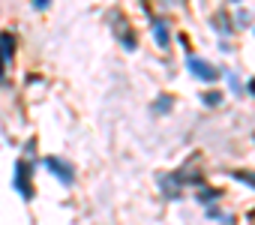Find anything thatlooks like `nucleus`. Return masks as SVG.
Listing matches in <instances>:
<instances>
[{
	"mask_svg": "<svg viewBox=\"0 0 255 225\" xmlns=\"http://www.w3.org/2000/svg\"><path fill=\"white\" fill-rule=\"evenodd\" d=\"M33 6H36V9H42V6H48V0H33Z\"/></svg>",
	"mask_w": 255,
	"mask_h": 225,
	"instance_id": "nucleus-4",
	"label": "nucleus"
},
{
	"mask_svg": "<svg viewBox=\"0 0 255 225\" xmlns=\"http://www.w3.org/2000/svg\"><path fill=\"white\" fill-rule=\"evenodd\" d=\"M249 87H252V93H255V81H252V84H249Z\"/></svg>",
	"mask_w": 255,
	"mask_h": 225,
	"instance_id": "nucleus-5",
	"label": "nucleus"
},
{
	"mask_svg": "<svg viewBox=\"0 0 255 225\" xmlns=\"http://www.w3.org/2000/svg\"><path fill=\"white\" fill-rule=\"evenodd\" d=\"M45 165H48V171H51V174H57L63 183H69V180H72V171H66V165H63L60 159H45Z\"/></svg>",
	"mask_w": 255,
	"mask_h": 225,
	"instance_id": "nucleus-2",
	"label": "nucleus"
},
{
	"mask_svg": "<svg viewBox=\"0 0 255 225\" xmlns=\"http://www.w3.org/2000/svg\"><path fill=\"white\" fill-rule=\"evenodd\" d=\"M156 39H159V45H165V42H168V30L162 27V21H156Z\"/></svg>",
	"mask_w": 255,
	"mask_h": 225,
	"instance_id": "nucleus-3",
	"label": "nucleus"
},
{
	"mask_svg": "<svg viewBox=\"0 0 255 225\" xmlns=\"http://www.w3.org/2000/svg\"><path fill=\"white\" fill-rule=\"evenodd\" d=\"M189 69L198 75V78H204V81H213L219 72H216V66H210L207 60H201V57H189Z\"/></svg>",
	"mask_w": 255,
	"mask_h": 225,
	"instance_id": "nucleus-1",
	"label": "nucleus"
}]
</instances>
